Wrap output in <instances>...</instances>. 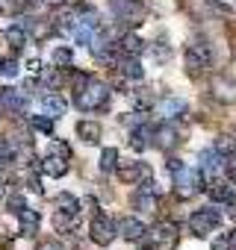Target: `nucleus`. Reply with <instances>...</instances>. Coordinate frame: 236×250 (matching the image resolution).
<instances>
[{"mask_svg": "<svg viewBox=\"0 0 236 250\" xmlns=\"http://www.w3.org/2000/svg\"><path fill=\"white\" fill-rule=\"evenodd\" d=\"M106 100H109V85L100 83V80H89V85H86L80 94H74V103H77V109H83V112L100 109Z\"/></svg>", "mask_w": 236, "mask_h": 250, "instance_id": "7ed1b4c3", "label": "nucleus"}, {"mask_svg": "<svg viewBox=\"0 0 236 250\" xmlns=\"http://www.w3.org/2000/svg\"><path fill=\"white\" fill-rule=\"evenodd\" d=\"M0 100H3V112H15V115H21L24 109H27V91H21V88H0Z\"/></svg>", "mask_w": 236, "mask_h": 250, "instance_id": "1a4fd4ad", "label": "nucleus"}, {"mask_svg": "<svg viewBox=\"0 0 236 250\" xmlns=\"http://www.w3.org/2000/svg\"><path fill=\"white\" fill-rule=\"evenodd\" d=\"M160 112H163L165 118H177V115H183V112H186V103H183L180 97H168V100H163V103H160Z\"/></svg>", "mask_w": 236, "mask_h": 250, "instance_id": "bb28decb", "label": "nucleus"}, {"mask_svg": "<svg viewBox=\"0 0 236 250\" xmlns=\"http://www.w3.org/2000/svg\"><path fill=\"white\" fill-rule=\"evenodd\" d=\"M145 235H148V247H151V250H171V247H177V241H180V229H177L174 221H160V224H154Z\"/></svg>", "mask_w": 236, "mask_h": 250, "instance_id": "f03ea898", "label": "nucleus"}, {"mask_svg": "<svg viewBox=\"0 0 236 250\" xmlns=\"http://www.w3.org/2000/svg\"><path fill=\"white\" fill-rule=\"evenodd\" d=\"M0 77H6V80H15V77H18L15 59H0Z\"/></svg>", "mask_w": 236, "mask_h": 250, "instance_id": "f704fd0d", "label": "nucleus"}, {"mask_svg": "<svg viewBox=\"0 0 236 250\" xmlns=\"http://www.w3.org/2000/svg\"><path fill=\"white\" fill-rule=\"evenodd\" d=\"M15 159V142L12 139H0V165H9Z\"/></svg>", "mask_w": 236, "mask_h": 250, "instance_id": "2f4dec72", "label": "nucleus"}, {"mask_svg": "<svg viewBox=\"0 0 236 250\" xmlns=\"http://www.w3.org/2000/svg\"><path fill=\"white\" fill-rule=\"evenodd\" d=\"M136 3H142V0H136Z\"/></svg>", "mask_w": 236, "mask_h": 250, "instance_id": "09e8293b", "label": "nucleus"}, {"mask_svg": "<svg viewBox=\"0 0 236 250\" xmlns=\"http://www.w3.org/2000/svg\"><path fill=\"white\" fill-rule=\"evenodd\" d=\"M212 147L218 150V153H224V156H230L233 153V147H236V139L233 136H227V133H221L215 142H212Z\"/></svg>", "mask_w": 236, "mask_h": 250, "instance_id": "c756f323", "label": "nucleus"}, {"mask_svg": "<svg viewBox=\"0 0 236 250\" xmlns=\"http://www.w3.org/2000/svg\"><path fill=\"white\" fill-rule=\"evenodd\" d=\"M212 97H215L218 103H236V83H233L230 77L218 74V77L212 80Z\"/></svg>", "mask_w": 236, "mask_h": 250, "instance_id": "9d476101", "label": "nucleus"}, {"mask_svg": "<svg viewBox=\"0 0 236 250\" xmlns=\"http://www.w3.org/2000/svg\"><path fill=\"white\" fill-rule=\"evenodd\" d=\"M201 171L204 174H210V171H215L218 165H224V153H218L215 147H210V150H201Z\"/></svg>", "mask_w": 236, "mask_h": 250, "instance_id": "412c9836", "label": "nucleus"}, {"mask_svg": "<svg viewBox=\"0 0 236 250\" xmlns=\"http://www.w3.org/2000/svg\"><path fill=\"white\" fill-rule=\"evenodd\" d=\"M221 224V212L215 206H204V209H195L192 218H189V229L195 238H207L215 227Z\"/></svg>", "mask_w": 236, "mask_h": 250, "instance_id": "39448f33", "label": "nucleus"}, {"mask_svg": "<svg viewBox=\"0 0 236 250\" xmlns=\"http://www.w3.org/2000/svg\"><path fill=\"white\" fill-rule=\"evenodd\" d=\"M227 235H230V244H233V247H236V229H230V232H227Z\"/></svg>", "mask_w": 236, "mask_h": 250, "instance_id": "49530a36", "label": "nucleus"}, {"mask_svg": "<svg viewBox=\"0 0 236 250\" xmlns=\"http://www.w3.org/2000/svg\"><path fill=\"white\" fill-rule=\"evenodd\" d=\"M207 188V183H204V171L198 168V171H192V168H183L180 174H174V194L180 197V200H189V197H195L198 191H204Z\"/></svg>", "mask_w": 236, "mask_h": 250, "instance_id": "20e7f679", "label": "nucleus"}, {"mask_svg": "<svg viewBox=\"0 0 236 250\" xmlns=\"http://www.w3.org/2000/svg\"><path fill=\"white\" fill-rule=\"evenodd\" d=\"M56 209H65V212H80V200H77L74 194L62 191V194L56 197Z\"/></svg>", "mask_w": 236, "mask_h": 250, "instance_id": "7c9ffc66", "label": "nucleus"}, {"mask_svg": "<svg viewBox=\"0 0 236 250\" xmlns=\"http://www.w3.org/2000/svg\"><path fill=\"white\" fill-rule=\"evenodd\" d=\"M118 50H121L124 56H142V50H145V42H142L139 36H124L121 42H118Z\"/></svg>", "mask_w": 236, "mask_h": 250, "instance_id": "5701e85b", "label": "nucleus"}, {"mask_svg": "<svg viewBox=\"0 0 236 250\" xmlns=\"http://www.w3.org/2000/svg\"><path fill=\"white\" fill-rule=\"evenodd\" d=\"M145 232H148V229H145V224H142L139 218H133V215H127V218L118 221V235H121L124 241H139Z\"/></svg>", "mask_w": 236, "mask_h": 250, "instance_id": "9b49d317", "label": "nucleus"}, {"mask_svg": "<svg viewBox=\"0 0 236 250\" xmlns=\"http://www.w3.org/2000/svg\"><path fill=\"white\" fill-rule=\"evenodd\" d=\"M165 168H168V174H180V171H183L186 165H183V162H180L177 156H168V159H165Z\"/></svg>", "mask_w": 236, "mask_h": 250, "instance_id": "79ce46f5", "label": "nucleus"}, {"mask_svg": "<svg viewBox=\"0 0 236 250\" xmlns=\"http://www.w3.org/2000/svg\"><path fill=\"white\" fill-rule=\"evenodd\" d=\"M42 109H45V115H50V118H62L65 109H68V103L53 91V94H45V97H42Z\"/></svg>", "mask_w": 236, "mask_h": 250, "instance_id": "6ab92c4d", "label": "nucleus"}, {"mask_svg": "<svg viewBox=\"0 0 236 250\" xmlns=\"http://www.w3.org/2000/svg\"><path fill=\"white\" fill-rule=\"evenodd\" d=\"M6 209H9V212H15V215H21V212L27 209V203H24V197H21V194H12V197H6Z\"/></svg>", "mask_w": 236, "mask_h": 250, "instance_id": "c9c22d12", "label": "nucleus"}, {"mask_svg": "<svg viewBox=\"0 0 236 250\" xmlns=\"http://www.w3.org/2000/svg\"><path fill=\"white\" fill-rule=\"evenodd\" d=\"M210 62H212V50H210V42H207V39H195V42H192V47H186V53H183L186 74H189V77H195V80L207 74Z\"/></svg>", "mask_w": 236, "mask_h": 250, "instance_id": "f257e3e1", "label": "nucleus"}, {"mask_svg": "<svg viewBox=\"0 0 236 250\" xmlns=\"http://www.w3.org/2000/svg\"><path fill=\"white\" fill-rule=\"evenodd\" d=\"M3 39H6V44H9L12 50H21V47L27 44V30H24L21 24H15V27H6Z\"/></svg>", "mask_w": 236, "mask_h": 250, "instance_id": "4be33fe9", "label": "nucleus"}, {"mask_svg": "<svg viewBox=\"0 0 236 250\" xmlns=\"http://www.w3.org/2000/svg\"><path fill=\"white\" fill-rule=\"evenodd\" d=\"M39 171H42L45 177H65V174H68V159L50 153V156L39 159Z\"/></svg>", "mask_w": 236, "mask_h": 250, "instance_id": "ddd939ff", "label": "nucleus"}, {"mask_svg": "<svg viewBox=\"0 0 236 250\" xmlns=\"http://www.w3.org/2000/svg\"><path fill=\"white\" fill-rule=\"evenodd\" d=\"M18 221H21V235H36V232H39V212L24 209V212L18 215Z\"/></svg>", "mask_w": 236, "mask_h": 250, "instance_id": "b1692460", "label": "nucleus"}, {"mask_svg": "<svg viewBox=\"0 0 236 250\" xmlns=\"http://www.w3.org/2000/svg\"><path fill=\"white\" fill-rule=\"evenodd\" d=\"M71 65H74V50L71 47H53V68L65 71Z\"/></svg>", "mask_w": 236, "mask_h": 250, "instance_id": "a878e982", "label": "nucleus"}, {"mask_svg": "<svg viewBox=\"0 0 236 250\" xmlns=\"http://www.w3.org/2000/svg\"><path fill=\"white\" fill-rule=\"evenodd\" d=\"M154 133H157V127H148V124H139V127H133V133H130L133 150H145L148 145H154Z\"/></svg>", "mask_w": 236, "mask_h": 250, "instance_id": "dca6fc26", "label": "nucleus"}, {"mask_svg": "<svg viewBox=\"0 0 236 250\" xmlns=\"http://www.w3.org/2000/svg\"><path fill=\"white\" fill-rule=\"evenodd\" d=\"M210 250H233V244H230V235L224 232V235H218L215 241H212V247Z\"/></svg>", "mask_w": 236, "mask_h": 250, "instance_id": "a19ab883", "label": "nucleus"}, {"mask_svg": "<svg viewBox=\"0 0 236 250\" xmlns=\"http://www.w3.org/2000/svg\"><path fill=\"white\" fill-rule=\"evenodd\" d=\"M210 197L212 200H218V203H233V191H230V186H221V183H210Z\"/></svg>", "mask_w": 236, "mask_h": 250, "instance_id": "c85d7f7f", "label": "nucleus"}, {"mask_svg": "<svg viewBox=\"0 0 236 250\" xmlns=\"http://www.w3.org/2000/svg\"><path fill=\"white\" fill-rule=\"evenodd\" d=\"M89 80H92L89 74H83V71H77V74H74V94H80V91H83V88L89 85Z\"/></svg>", "mask_w": 236, "mask_h": 250, "instance_id": "ea45409f", "label": "nucleus"}, {"mask_svg": "<svg viewBox=\"0 0 236 250\" xmlns=\"http://www.w3.org/2000/svg\"><path fill=\"white\" fill-rule=\"evenodd\" d=\"M27 68H30V74H42V59H39V56H33V59L27 62Z\"/></svg>", "mask_w": 236, "mask_h": 250, "instance_id": "a18cd8bd", "label": "nucleus"}, {"mask_svg": "<svg viewBox=\"0 0 236 250\" xmlns=\"http://www.w3.org/2000/svg\"><path fill=\"white\" fill-rule=\"evenodd\" d=\"M36 250H65V247H62L59 241H53V238H50V241H42V244H39Z\"/></svg>", "mask_w": 236, "mask_h": 250, "instance_id": "c03bdc74", "label": "nucleus"}, {"mask_svg": "<svg viewBox=\"0 0 236 250\" xmlns=\"http://www.w3.org/2000/svg\"><path fill=\"white\" fill-rule=\"evenodd\" d=\"M118 71H121L124 77H130V80H142V77H145L139 56H121V62H118Z\"/></svg>", "mask_w": 236, "mask_h": 250, "instance_id": "aec40b11", "label": "nucleus"}, {"mask_svg": "<svg viewBox=\"0 0 236 250\" xmlns=\"http://www.w3.org/2000/svg\"><path fill=\"white\" fill-rule=\"evenodd\" d=\"M53 121L56 118H50V115H33L30 118V124H33L39 133H53Z\"/></svg>", "mask_w": 236, "mask_h": 250, "instance_id": "473e14b6", "label": "nucleus"}, {"mask_svg": "<svg viewBox=\"0 0 236 250\" xmlns=\"http://www.w3.org/2000/svg\"><path fill=\"white\" fill-rule=\"evenodd\" d=\"M42 83H45L50 91H56V88L62 85V74H59V68H50V71H45V74H42Z\"/></svg>", "mask_w": 236, "mask_h": 250, "instance_id": "72a5a7b5", "label": "nucleus"}, {"mask_svg": "<svg viewBox=\"0 0 236 250\" xmlns=\"http://www.w3.org/2000/svg\"><path fill=\"white\" fill-rule=\"evenodd\" d=\"M0 200H3V186H0Z\"/></svg>", "mask_w": 236, "mask_h": 250, "instance_id": "de8ad7c7", "label": "nucleus"}, {"mask_svg": "<svg viewBox=\"0 0 236 250\" xmlns=\"http://www.w3.org/2000/svg\"><path fill=\"white\" fill-rule=\"evenodd\" d=\"M133 206L142 209V212H154V209H157V194H151V191H136V194H133Z\"/></svg>", "mask_w": 236, "mask_h": 250, "instance_id": "cd10ccee", "label": "nucleus"}, {"mask_svg": "<svg viewBox=\"0 0 236 250\" xmlns=\"http://www.w3.org/2000/svg\"><path fill=\"white\" fill-rule=\"evenodd\" d=\"M50 153H56V156H65V159H68V156H71V147H68L65 142L53 139V142H50Z\"/></svg>", "mask_w": 236, "mask_h": 250, "instance_id": "4c0bfd02", "label": "nucleus"}, {"mask_svg": "<svg viewBox=\"0 0 236 250\" xmlns=\"http://www.w3.org/2000/svg\"><path fill=\"white\" fill-rule=\"evenodd\" d=\"M115 174H118V180H121L124 186H133V183L151 177V165H145V162H118Z\"/></svg>", "mask_w": 236, "mask_h": 250, "instance_id": "0eeeda50", "label": "nucleus"}, {"mask_svg": "<svg viewBox=\"0 0 236 250\" xmlns=\"http://www.w3.org/2000/svg\"><path fill=\"white\" fill-rule=\"evenodd\" d=\"M21 27L36 39V42H45L50 33H53V21H45V18H36V15H30V18H24L21 21Z\"/></svg>", "mask_w": 236, "mask_h": 250, "instance_id": "f8f14e48", "label": "nucleus"}, {"mask_svg": "<svg viewBox=\"0 0 236 250\" xmlns=\"http://www.w3.org/2000/svg\"><path fill=\"white\" fill-rule=\"evenodd\" d=\"M74 133H77V139H83L86 145H97L100 136H103V130H100V124H97V121H77Z\"/></svg>", "mask_w": 236, "mask_h": 250, "instance_id": "4468645a", "label": "nucleus"}, {"mask_svg": "<svg viewBox=\"0 0 236 250\" xmlns=\"http://www.w3.org/2000/svg\"><path fill=\"white\" fill-rule=\"evenodd\" d=\"M210 3V9L212 12H221V15H233V6L230 3H224V0H207Z\"/></svg>", "mask_w": 236, "mask_h": 250, "instance_id": "58836bf2", "label": "nucleus"}, {"mask_svg": "<svg viewBox=\"0 0 236 250\" xmlns=\"http://www.w3.org/2000/svg\"><path fill=\"white\" fill-rule=\"evenodd\" d=\"M224 171H227V177L236 183V153H230V156L224 159Z\"/></svg>", "mask_w": 236, "mask_h": 250, "instance_id": "37998d69", "label": "nucleus"}, {"mask_svg": "<svg viewBox=\"0 0 236 250\" xmlns=\"http://www.w3.org/2000/svg\"><path fill=\"white\" fill-rule=\"evenodd\" d=\"M89 232H92V241H94V244L109 247V244L118 238V224H115L109 215H94V218H92Z\"/></svg>", "mask_w": 236, "mask_h": 250, "instance_id": "423d86ee", "label": "nucleus"}, {"mask_svg": "<svg viewBox=\"0 0 236 250\" xmlns=\"http://www.w3.org/2000/svg\"><path fill=\"white\" fill-rule=\"evenodd\" d=\"M94 30H97V21H94L92 15L77 18V27H74V42H77V44H92Z\"/></svg>", "mask_w": 236, "mask_h": 250, "instance_id": "2eb2a0df", "label": "nucleus"}, {"mask_svg": "<svg viewBox=\"0 0 236 250\" xmlns=\"http://www.w3.org/2000/svg\"><path fill=\"white\" fill-rule=\"evenodd\" d=\"M112 12L118 21H127V24H142V6L136 3V0H112Z\"/></svg>", "mask_w": 236, "mask_h": 250, "instance_id": "6e6552de", "label": "nucleus"}, {"mask_svg": "<svg viewBox=\"0 0 236 250\" xmlns=\"http://www.w3.org/2000/svg\"><path fill=\"white\" fill-rule=\"evenodd\" d=\"M21 0H0V15H18Z\"/></svg>", "mask_w": 236, "mask_h": 250, "instance_id": "e433bc0d", "label": "nucleus"}, {"mask_svg": "<svg viewBox=\"0 0 236 250\" xmlns=\"http://www.w3.org/2000/svg\"><path fill=\"white\" fill-rule=\"evenodd\" d=\"M97 168H100V174L115 171V168H118V150H115V147H103V150H100V162H97Z\"/></svg>", "mask_w": 236, "mask_h": 250, "instance_id": "393cba45", "label": "nucleus"}, {"mask_svg": "<svg viewBox=\"0 0 236 250\" xmlns=\"http://www.w3.org/2000/svg\"><path fill=\"white\" fill-rule=\"evenodd\" d=\"M180 139H177V130L171 127V124H163V127H157V133H154V147H160V150H168V147H174Z\"/></svg>", "mask_w": 236, "mask_h": 250, "instance_id": "f3484780", "label": "nucleus"}, {"mask_svg": "<svg viewBox=\"0 0 236 250\" xmlns=\"http://www.w3.org/2000/svg\"><path fill=\"white\" fill-rule=\"evenodd\" d=\"M77 224H80V212H65V209L53 212V227L59 232H71V229H77Z\"/></svg>", "mask_w": 236, "mask_h": 250, "instance_id": "a211bd4d", "label": "nucleus"}]
</instances>
